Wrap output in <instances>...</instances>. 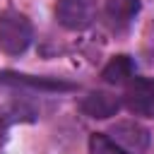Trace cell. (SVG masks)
I'll list each match as a JSON object with an SVG mask.
<instances>
[{
	"label": "cell",
	"mask_w": 154,
	"mask_h": 154,
	"mask_svg": "<svg viewBox=\"0 0 154 154\" xmlns=\"http://www.w3.org/2000/svg\"><path fill=\"white\" fill-rule=\"evenodd\" d=\"M34 38V29L26 14L17 10H7L0 17V51L7 55H19L29 48Z\"/></svg>",
	"instance_id": "cell-1"
},
{
	"label": "cell",
	"mask_w": 154,
	"mask_h": 154,
	"mask_svg": "<svg viewBox=\"0 0 154 154\" xmlns=\"http://www.w3.org/2000/svg\"><path fill=\"white\" fill-rule=\"evenodd\" d=\"M55 19L70 31H82L96 19L94 0H55Z\"/></svg>",
	"instance_id": "cell-2"
},
{
	"label": "cell",
	"mask_w": 154,
	"mask_h": 154,
	"mask_svg": "<svg viewBox=\"0 0 154 154\" xmlns=\"http://www.w3.org/2000/svg\"><path fill=\"white\" fill-rule=\"evenodd\" d=\"M111 140L118 142L128 154H147L152 144V135L144 125L135 120H120L111 128Z\"/></svg>",
	"instance_id": "cell-3"
},
{
	"label": "cell",
	"mask_w": 154,
	"mask_h": 154,
	"mask_svg": "<svg viewBox=\"0 0 154 154\" xmlns=\"http://www.w3.org/2000/svg\"><path fill=\"white\" fill-rule=\"evenodd\" d=\"M79 111L89 118L103 120V118H111L120 111V99L108 94V91H89L79 101Z\"/></svg>",
	"instance_id": "cell-4"
},
{
	"label": "cell",
	"mask_w": 154,
	"mask_h": 154,
	"mask_svg": "<svg viewBox=\"0 0 154 154\" xmlns=\"http://www.w3.org/2000/svg\"><path fill=\"white\" fill-rule=\"evenodd\" d=\"M0 84L31 87V89H38V91H67V89H75L72 82L48 79V77H31V75H17V72H0Z\"/></svg>",
	"instance_id": "cell-5"
},
{
	"label": "cell",
	"mask_w": 154,
	"mask_h": 154,
	"mask_svg": "<svg viewBox=\"0 0 154 154\" xmlns=\"http://www.w3.org/2000/svg\"><path fill=\"white\" fill-rule=\"evenodd\" d=\"M125 103L132 113L154 118V79H137L130 87Z\"/></svg>",
	"instance_id": "cell-6"
},
{
	"label": "cell",
	"mask_w": 154,
	"mask_h": 154,
	"mask_svg": "<svg viewBox=\"0 0 154 154\" xmlns=\"http://www.w3.org/2000/svg\"><path fill=\"white\" fill-rule=\"evenodd\" d=\"M140 0H106V17L108 24L120 31L132 24V19L140 14Z\"/></svg>",
	"instance_id": "cell-7"
},
{
	"label": "cell",
	"mask_w": 154,
	"mask_h": 154,
	"mask_svg": "<svg viewBox=\"0 0 154 154\" xmlns=\"http://www.w3.org/2000/svg\"><path fill=\"white\" fill-rule=\"evenodd\" d=\"M101 79L108 84H125L128 79H135V63L130 55H113L106 67L101 70Z\"/></svg>",
	"instance_id": "cell-8"
},
{
	"label": "cell",
	"mask_w": 154,
	"mask_h": 154,
	"mask_svg": "<svg viewBox=\"0 0 154 154\" xmlns=\"http://www.w3.org/2000/svg\"><path fill=\"white\" fill-rule=\"evenodd\" d=\"M89 154H128L118 142L111 140L106 132H94L89 137Z\"/></svg>",
	"instance_id": "cell-9"
},
{
	"label": "cell",
	"mask_w": 154,
	"mask_h": 154,
	"mask_svg": "<svg viewBox=\"0 0 154 154\" xmlns=\"http://www.w3.org/2000/svg\"><path fill=\"white\" fill-rule=\"evenodd\" d=\"M5 130H7V128H5V120L0 118V147H2V142H5Z\"/></svg>",
	"instance_id": "cell-10"
}]
</instances>
